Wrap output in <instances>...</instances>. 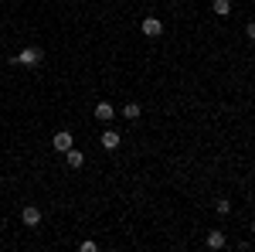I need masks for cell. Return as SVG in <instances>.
I'll return each instance as SVG.
<instances>
[{"label": "cell", "mask_w": 255, "mask_h": 252, "mask_svg": "<svg viewBox=\"0 0 255 252\" xmlns=\"http://www.w3.org/2000/svg\"><path fill=\"white\" fill-rule=\"evenodd\" d=\"M41 61H44V51H41L38 44H27V48H20L17 55L10 58V65H24V68H38Z\"/></svg>", "instance_id": "obj_1"}, {"label": "cell", "mask_w": 255, "mask_h": 252, "mask_svg": "<svg viewBox=\"0 0 255 252\" xmlns=\"http://www.w3.org/2000/svg\"><path fill=\"white\" fill-rule=\"evenodd\" d=\"M51 147H55V154H68V150L75 147V140H72L68 130H58V133L51 136Z\"/></svg>", "instance_id": "obj_2"}, {"label": "cell", "mask_w": 255, "mask_h": 252, "mask_svg": "<svg viewBox=\"0 0 255 252\" xmlns=\"http://www.w3.org/2000/svg\"><path fill=\"white\" fill-rule=\"evenodd\" d=\"M99 143H102V150H109V154H113V150H119L123 136H119L113 126H106V130H102V136H99Z\"/></svg>", "instance_id": "obj_3"}, {"label": "cell", "mask_w": 255, "mask_h": 252, "mask_svg": "<svg viewBox=\"0 0 255 252\" xmlns=\"http://www.w3.org/2000/svg\"><path fill=\"white\" fill-rule=\"evenodd\" d=\"M139 31H143V38H160V34H163V20L160 17H143Z\"/></svg>", "instance_id": "obj_4"}, {"label": "cell", "mask_w": 255, "mask_h": 252, "mask_svg": "<svg viewBox=\"0 0 255 252\" xmlns=\"http://www.w3.org/2000/svg\"><path fill=\"white\" fill-rule=\"evenodd\" d=\"M20 222H24L27 229H38V225H41V208H38V205H24V212H20Z\"/></svg>", "instance_id": "obj_5"}, {"label": "cell", "mask_w": 255, "mask_h": 252, "mask_svg": "<svg viewBox=\"0 0 255 252\" xmlns=\"http://www.w3.org/2000/svg\"><path fill=\"white\" fill-rule=\"evenodd\" d=\"M204 246H208V249H225V246H228V239H225L221 229H211V232L204 235Z\"/></svg>", "instance_id": "obj_6"}, {"label": "cell", "mask_w": 255, "mask_h": 252, "mask_svg": "<svg viewBox=\"0 0 255 252\" xmlns=\"http://www.w3.org/2000/svg\"><path fill=\"white\" fill-rule=\"evenodd\" d=\"M116 116V109H113V102H96V119H102V123H109V119Z\"/></svg>", "instance_id": "obj_7"}, {"label": "cell", "mask_w": 255, "mask_h": 252, "mask_svg": "<svg viewBox=\"0 0 255 252\" xmlns=\"http://www.w3.org/2000/svg\"><path fill=\"white\" fill-rule=\"evenodd\" d=\"M65 164H68V167H72V171H79L82 164H85V154H82L79 147H72V150H68V154H65Z\"/></svg>", "instance_id": "obj_8"}, {"label": "cell", "mask_w": 255, "mask_h": 252, "mask_svg": "<svg viewBox=\"0 0 255 252\" xmlns=\"http://www.w3.org/2000/svg\"><path fill=\"white\" fill-rule=\"evenodd\" d=\"M211 10H215L218 17H228L232 14V0H211Z\"/></svg>", "instance_id": "obj_9"}, {"label": "cell", "mask_w": 255, "mask_h": 252, "mask_svg": "<svg viewBox=\"0 0 255 252\" xmlns=\"http://www.w3.org/2000/svg\"><path fill=\"white\" fill-rule=\"evenodd\" d=\"M139 113H143V109H139V102H126V106H123V116L129 119V123H136Z\"/></svg>", "instance_id": "obj_10"}, {"label": "cell", "mask_w": 255, "mask_h": 252, "mask_svg": "<svg viewBox=\"0 0 255 252\" xmlns=\"http://www.w3.org/2000/svg\"><path fill=\"white\" fill-rule=\"evenodd\" d=\"M215 208H218V215L225 218V215H232V201H228V198H218V201H215Z\"/></svg>", "instance_id": "obj_11"}, {"label": "cell", "mask_w": 255, "mask_h": 252, "mask_svg": "<svg viewBox=\"0 0 255 252\" xmlns=\"http://www.w3.org/2000/svg\"><path fill=\"white\" fill-rule=\"evenodd\" d=\"M99 246L96 242H92V239H85V242H79V252H96Z\"/></svg>", "instance_id": "obj_12"}, {"label": "cell", "mask_w": 255, "mask_h": 252, "mask_svg": "<svg viewBox=\"0 0 255 252\" xmlns=\"http://www.w3.org/2000/svg\"><path fill=\"white\" fill-rule=\"evenodd\" d=\"M245 38H249V41H252V44H255V20H252V24H249V27H245Z\"/></svg>", "instance_id": "obj_13"}, {"label": "cell", "mask_w": 255, "mask_h": 252, "mask_svg": "<svg viewBox=\"0 0 255 252\" xmlns=\"http://www.w3.org/2000/svg\"><path fill=\"white\" fill-rule=\"evenodd\" d=\"M252 235H255V222H252Z\"/></svg>", "instance_id": "obj_14"}]
</instances>
